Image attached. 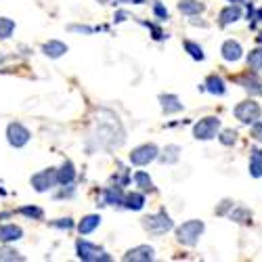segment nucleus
Returning <instances> with one entry per match:
<instances>
[{"label":"nucleus","instance_id":"nucleus-25","mask_svg":"<svg viewBox=\"0 0 262 262\" xmlns=\"http://www.w3.org/2000/svg\"><path fill=\"white\" fill-rule=\"evenodd\" d=\"M15 30V21L7 19V17H0V38H9Z\"/></svg>","mask_w":262,"mask_h":262},{"label":"nucleus","instance_id":"nucleus-7","mask_svg":"<svg viewBox=\"0 0 262 262\" xmlns=\"http://www.w3.org/2000/svg\"><path fill=\"white\" fill-rule=\"evenodd\" d=\"M55 183H59V179H57V170H53V168L45 170V172H38V174H34V177H32V185H34L36 191H47Z\"/></svg>","mask_w":262,"mask_h":262},{"label":"nucleus","instance_id":"nucleus-10","mask_svg":"<svg viewBox=\"0 0 262 262\" xmlns=\"http://www.w3.org/2000/svg\"><path fill=\"white\" fill-rule=\"evenodd\" d=\"M221 53H223L225 61H239L244 51H242V45H239L237 40H227L223 45V49H221Z\"/></svg>","mask_w":262,"mask_h":262},{"label":"nucleus","instance_id":"nucleus-24","mask_svg":"<svg viewBox=\"0 0 262 262\" xmlns=\"http://www.w3.org/2000/svg\"><path fill=\"white\" fill-rule=\"evenodd\" d=\"M135 183H137L143 191H151V189H154V183H151V179H149L147 172H137V174H135Z\"/></svg>","mask_w":262,"mask_h":262},{"label":"nucleus","instance_id":"nucleus-22","mask_svg":"<svg viewBox=\"0 0 262 262\" xmlns=\"http://www.w3.org/2000/svg\"><path fill=\"white\" fill-rule=\"evenodd\" d=\"M124 198H122V191L120 187H109L105 191V204H122Z\"/></svg>","mask_w":262,"mask_h":262},{"label":"nucleus","instance_id":"nucleus-6","mask_svg":"<svg viewBox=\"0 0 262 262\" xmlns=\"http://www.w3.org/2000/svg\"><path fill=\"white\" fill-rule=\"evenodd\" d=\"M76 248H78V256L82 258V260H89V262H95V260H109V256L101 250V248H97V246H93V244H89V242H80L76 244Z\"/></svg>","mask_w":262,"mask_h":262},{"label":"nucleus","instance_id":"nucleus-34","mask_svg":"<svg viewBox=\"0 0 262 262\" xmlns=\"http://www.w3.org/2000/svg\"><path fill=\"white\" fill-rule=\"evenodd\" d=\"M258 42H260V45H262V34H260V36H258Z\"/></svg>","mask_w":262,"mask_h":262},{"label":"nucleus","instance_id":"nucleus-14","mask_svg":"<svg viewBox=\"0 0 262 262\" xmlns=\"http://www.w3.org/2000/svg\"><path fill=\"white\" fill-rule=\"evenodd\" d=\"M179 11L183 13V15H200L202 11H204V5L202 3H198V0H181L179 3Z\"/></svg>","mask_w":262,"mask_h":262},{"label":"nucleus","instance_id":"nucleus-16","mask_svg":"<svg viewBox=\"0 0 262 262\" xmlns=\"http://www.w3.org/2000/svg\"><path fill=\"white\" fill-rule=\"evenodd\" d=\"M250 174L254 179L262 177V149H254L250 158Z\"/></svg>","mask_w":262,"mask_h":262},{"label":"nucleus","instance_id":"nucleus-2","mask_svg":"<svg viewBox=\"0 0 262 262\" xmlns=\"http://www.w3.org/2000/svg\"><path fill=\"white\" fill-rule=\"evenodd\" d=\"M143 227L149 231V233H154V235H162V233H168L174 225L170 221V216L162 210L158 214H151V216H145L143 218Z\"/></svg>","mask_w":262,"mask_h":262},{"label":"nucleus","instance_id":"nucleus-32","mask_svg":"<svg viewBox=\"0 0 262 262\" xmlns=\"http://www.w3.org/2000/svg\"><path fill=\"white\" fill-rule=\"evenodd\" d=\"M254 139L262 143V122H258V124L254 126Z\"/></svg>","mask_w":262,"mask_h":262},{"label":"nucleus","instance_id":"nucleus-35","mask_svg":"<svg viewBox=\"0 0 262 262\" xmlns=\"http://www.w3.org/2000/svg\"><path fill=\"white\" fill-rule=\"evenodd\" d=\"M229 3H239V0H229Z\"/></svg>","mask_w":262,"mask_h":262},{"label":"nucleus","instance_id":"nucleus-30","mask_svg":"<svg viewBox=\"0 0 262 262\" xmlns=\"http://www.w3.org/2000/svg\"><path fill=\"white\" fill-rule=\"evenodd\" d=\"M21 214H26V216H34V218H42V210L40 208H21Z\"/></svg>","mask_w":262,"mask_h":262},{"label":"nucleus","instance_id":"nucleus-17","mask_svg":"<svg viewBox=\"0 0 262 262\" xmlns=\"http://www.w3.org/2000/svg\"><path fill=\"white\" fill-rule=\"evenodd\" d=\"M76 177V170L72 166V162H65L61 166V170H57V179H59V185H70Z\"/></svg>","mask_w":262,"mask_h":262},{"label":"nucleus","instance_id":"nucleus-15","mask_svg":"<svg viewBox=\"0 0 262 262\" xmlns=\"http://www.w3.org/2000/svg\"><path fill=\"white\" fill-rule=\"evenodd\" d=\"M99 225H101V216H97V214H91V216L82 218V223L78 225V231H80L82 235H89V233H91V231H95Z\"/></svg>","mask_w":262,"mask_h":262},{"label":"nucleus","instance_id":"nucleus-11","mask_svg":"<svg viewBox=\"0 0 262 262\" xmlns=\"http://www.w3.org/2000/svg\"><path fill=\"white\" fill-rule=\"evenodd\" d=\"M218 19H221V26L235 24L237 19H242V9H239L237 5H231V7H227V9H223V11H221Z\"/></svg>","mask_w":262,"mask_h":262},{"label":"nucleus","instance_id":"nucleus-3","mask_svg":"<svg viewBox=\"0 0 262 262\" xmlns=\"http://www.w3.org/2000/svg\"><path fill=\"white\" fill-rule=\"evenodd\" d=\"M262 116V109L256 101H244L235 107V118L244 124H254L256 120H260Z\"/></svg>","mask_w":262,"mask_h":262},{"label":"nucleus","instance_id":"nucleus-20","mask_svg":"<svg viewBox=\"0 0 262 262\" xmlns=\"http://www.w3.org/2000/svg\"><path fill=\"white\" fill-rule=\"evenodd\" d=\"M124 204H126L128 210H141L143 204H145V198H143L141 193H130L128 198L124 200Z\"/></svg>","mask_w":262,"mask_h":262},{"label":"nucleus","instance_id":"nucleus-33","mask_svg":"<svg viewBox=\"0 0 262 262\" xmlns=\"http://www.w3.org/2000/svg\"><path fill=\"white\" fill-rule=\"evenodd\" d=\"M53 227H61V229H72L74 223L70 221V218H65V223H53Z\"/></svg>","mask_w":262,"mask_h":262},{"label":"nucleus","instance_id":"nucleus-31","mask_svg":"<svg viewBox=\"0 0 262 262\" xmlns=\"http://www.w3.org/2000/svg\"><path fill=\"white\" fill-rule=\"evenodd\" d=\"M154 11H156V15H158L160 19H168V9H164L162 5H156Z\"/></svg>","mask_w":262,"mask_h":262},{"label":"nucleus","instance_id":"nucleus-28","mask_svg":"<svg viewBox=\"0 0 262 262\" xmlns=\"http://www.w3.org/2000/svg\"><path fill=\"white\" fill-rule=\"evenodd\" d=\"M0 260H24V256H19L11 248H3V250H0Z\"/></svg>","mask_w":262,"mask_h":262},{"label":"nucleus","instance_id":"nucleus-29","mask_svg":"<svg viewBox=\"0 0 262 262\" xmlns=\"http://www.w3.org/2000/svg\"><path fill=\"white\" fill-rule=\"evenodd\" d=\"M218 139H221L223 145H233L237 141V133H235V130H225V133L218 137Z\"/></svg>","mask_w":262,"mask_h":262},{"label":"nucleus","instance_id":"nucleus-21","mask_svg":"<svg viewBox=\"0 0 262 262\" xmlns=\"http://www.w3.org/2000/svg\"><path fill=\"white\" fill-rule=\"evenodd\" d=\"M248 65L254 72H262V49H254L248 55Z\"/></svg>","mask_w":262,"mask_h":262},{"label":"nucleus","instance_id":"nucleus-27","mask_svg":"<svg viewBox=\"0 0 262 262\" xmlns=\"http://www.w3.org/2000/svg\"><path fill=\"white\" fill-rule=\"evenodd\" d=\"M250 216H252V214H250L246 208H237L235 212H231V218H233V221H237V223H248Z\"/></svg>","mask_w":262,"mask_h":262},{"label":"nucleus","instance_id":"nucleus-5","mask_svg":"<svg viewBox=\"0 0 262 262\" xmlns=\"http://www.w3.org/2000/svg\"><path fill=\"white\" fill-rule=\"evenodd\" d=\"M158 147L154 145V143H147V145H141V147H137L133 154H130V162H133L135 166H145V164H149V162H154L156 158H158Z\"/></svg>","mask_w":262,"mask_h":262},{"label":"nucleus","instance_id":"nucleus-18","mask_svg":"<svg viewBox=\"0 0 262 262\" xmlns=\"http://www.w3.org/2000/svg\"><path fill=\"white\" fill-rule=\"evenodd\" d=\"M65 53H68V47H65L63 42H59V40H51V42L45 45V55H49L53 59H57V57H61Z\"/></svg>","mask_w":262,"mask_h":262},{"label":"nucleus","instance_id":"nucleus-19","mask_svg":"<svg viewBox=\"0 0 262 262\" xmlns=\"http://www.w3.org/2000/svg\"><path fill=\"white\" fill-rule=\"evenodd\" d=\"M206 86H208V93H212V95H218V97L227 93L223 78H218V76H210V78L206 80Z\"/></svg>","mask_w":262,"mask_h":262},{"label":"nucleus","instance_id":"nucleus-12","mask_svg":"<svg viewBox=\"0 0 262 262\" xmlns=\"http://www.w3.org/2000/svg\"><path fill=\"white\" fill-rule=\"evenodd\" d=\"M21 235H24V231H21L19 227L15 225H3L0 227V242H17V239H21Z\"/></svg>","mask_w":262,"mask_h":262},{"label":"nucleus","instance_id":"nucleus-4","mask_svg":"<svg viewBox=\"0 0 262 262\" xmlns=\"http://www.w3.org/2000/svg\"><path fill=\"white\" fill-rule=\"evenodd\" d=\"M218 128H221V120L218 118H204V120H200L198 124H195L193 137L200 139V141H210V139L216 137Z\"/></svg>","mask_w":262,"mask_h":262},{"label":"nucleus","instance_id":"nucleus-9","mask_svg":"<svg viewBox=\"0 0 262 262\" xmlns=\"http://www.w3.org/2000/svg\"><path fill=\"white\" fill-rule=\"evenodd\" d=\"M156 258V252H154V248L151 246H139V248H135V250H130L126 256H124V260L128 262V260H143V262H147V260H154Z\"/></svg>","mask_w":262,"mask_h":262},{"label":"nucleus","instance_id":"nucleus-13","mask_svg":"<svg viewBox=\"0 0 262 262\" xmlns=\"http://www.w3.org/2000/svg\"><path fill=\"white\" fill-rule=\"evenodd\" d=\"M160 101H162V109L166 114H179L183 109V103L179 101V97H174V95H162Z\"/></svg>","mask_w":262,"mask_h":262},{"label":"nucleus","instance_id":"nucleus-36","mask_svg":"<svg viewBox=\"0 0 262 262\" xmlns=\"http://www.w3.org/2000/svg\"><path fill=\"white\" fill-rule=\"evenodd\" d=\"M99 3H107V0H99Z\"/></svg>","mask_w":262,"mask_h":262},{"label":"nucleus","instance_id":"nucleus-26","mask_svg":"<svg viewBox=\"0 0 262 262\" xmlns=\"http://www.w3.org/2000/svg\"><path fill=\"white\" fill-rule=\"evenodd\" d=\"M185 49H187V53H189L193 59L204 61V51H202V47H198V45H195V42L187 40V42H185Z\"/></svg>","mask_w":262,"mask_h":262},{"label":"nucleus","instance_id":"nucleus-23","mask_svg":"<svg viewBox=\"0 0 262 262\" xmlns=\"http://www.w3.org/2000/svg\"><path fill=\"white\" fill-rule=\"evenodd\" d=\"M179 151H181V149H179L177 145H168V147L164 149V156H162L160 160H162L164 164H174V162L179 160Z\"/></svg>","mask_w":262,"mask_h":262},{"label":"nucleus","instance_id":"nucleus-8","mask_svg":"<svg viewBox=\"0 0 262 262\" xmlns=\"http://www.w3.org/2000/svg\"><path fill=\"white\" fill-rule=\"evenodd\" d=\"M7 137H9V143L13 147H24L30 141V130L21 124H11L7 130Z\"/></svg>","mask_w":262,"mask_h":262},{"label":"nucleus","instance_id":"nucleus-1","mask_svg":"<svg viewBox=\"0 0 262 262\" xmlns=\"http://www.w3.org/2000/svg\"><path fill=\"white\" fill-rule=\"evenodd\" d=\"M204 223L202 221H187L185 225H181L177 229V239L185 246H195L198 244V239L202 237L204 233Z\"/></svg>","mask_w":262,"mask_h":262}]
</instances>
